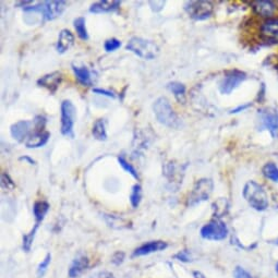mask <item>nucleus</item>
<instances>
[{"mask_svg":"<svg viewBox=\"0 0 278 278\" xmlns=\"http://www.w3.org/2000/svg\"><path fill=\"white\" fill-rule=\"evenodd\" d=\"M153 110L155 117L159 124L171 129H180L182 126V121L171 107L170 102L166 97H159L153 104Z\"/></svg>","mask_w":278,"mask_h":278,"instance_id":"1","label":"nucleus"},{"mask_svg":"<svg viewBox=\"0 0 278 278\" xmlns=\"http://www.w3.org/2000/svg\"><path fill=\"white\" fill-rule=\"evenodd\" d=\"M243 198L248 202L249 205L256 211L263 212L268 207V195L260 183L250 180L243 188Z\"/></svg>","mask_w":278,"mask_h":278,"instance_id":"2","label":"nucleus"},{"mask_svg":"<svg viewBox=\"0 0 278 278\" xmlns=\"http://www.w3.org/2000/svg\"><path fill=\"white\" fill-rule=\"evenodd\" d=\"M126 48L127 51L135 54L137 57L145 60L154 59L159 53V47L156 43L153 42V40L137 36L130 38Z\"/></svg>","mask_w":278,"mask_h":278,"instance_id":"3","label":"nucleus"},{"mask_svg":"<svg viewBox=\"0 0 278 278\" xmlns=\"http://www.w3.org/2000/svg\"><path fill=\"white\" fill-rule=\"evenodd\" d=\"M67 3L59 2H42L34 6L24 8V12H37L40 13L45 21H52L58 18L65 9Z\"/></svg>","mask_w":278,"mask_h":278,"instance_id":"4","label":"nucleus"},{"mask_svg":"<svg viewBox=\"0 0 278 278\" xmlns=\"http://www.w3.org/2000/svg\"><path fill=\"white\" fill-rule=\"evenodd\" d=\"M213 189H214V182L212 179L202 178L195 182L191 193L188 196L187 205L195 206L198 204L208 200Z\"/></svg>","mask_w":278,"mask_h":278,"instance_id":"5","label":"nucleus"},{"mask_svg":"<svg viewBox=\"0 0 278 278\" xmlns=\"http://www.w3.org/2000/svg\"><path fill=\"white\" fill-rule=\"evenodd\" d=\"M60 112H61V127H60L61 134L73 138L75 137L73 128H75L77 119V108L75 104L69 100L62 101L60 106Z\"/></svg>","mask_w":278,"mask_h":278,"instance_id":"6","label":"nucleus"},{"mask_svg":"<svg viewBox=\"0 0 278 278\" xmlns=\"http://www.w3.org/2000/svg\"><path fill=\"white\" fill-rule=\"evenodd\" d=\"M228 233L227 225L219 218L212 219L200 230L202 238L210 241H223L228 237Z\"/></svg>","mask_w":278,"mask_h":278,"instance_id":"7","label":"nucleus"},{"mask_svg":"<svg viewBox=\"0 0 278 278\" xmlns=\"http://www.w3.org/2000/svg\"><path fill=\"white\" fill-rule=\"evenodd\" d=\"M184 9L190 15V18L196 21H203L208 19L214 10L212 3L210 2H188L184 5Z\"/></svg>","mask_w":278,"mask_h":278,"instance_id":"8","label":"nucleus"},{"mask_svg":"<svg viewBox=\"0 0 278 278\" xmlns=\"http://www.w3.org/2000/svg\"><path fill=\"white\" fill-rule=\"evenodd\" d=\"M259 120L261 127L266 129L273 138L278 137V111L272 108L259 110Z\"/></svg>","mask_w":278,"mask_h":278,"instance_id":"9","label":"nucleus"},{"mask_svg":"<svg viewBox=\"0 0 278 278\" xmlns=\"http://www.w3.org/2000/svg\"><path fill=\"white\" fill-rule=\"evenodd\" d=\"M247 79V75L239 70H231L227 72L219 84V91L222 94L229 95L234 89L238 87Z\"/></svg>","mask_w":278,"mask_h":278,"instance_id":"10","label":"nucleus"},{"mask_svg":"<svg viewBox=\"0 0 278 278\" xmlns=\"http://www.w3.org/2000/svg\"><path fill=\"white\" fill-rule=\"evenodd\" d=\"M34 132V124L33 120H20L10 127L11 136L19 143L27 141L29 136Z\"/></svg>","mask_w":278,"mask_h":278,"instance_id":"11","label":"nucleus"},{"mask_svg":"<svg viewBox=\"0 0 278 278\" xmlns=\"http://www.w3.org/2000/svg\"><path fill=\"white\" fill-rule=\"evenodd\" d=\"M167 248H168V243L165 241H161V240L149 241L146 243H143L138 248H136L132 253V258L149 256V254H152V253H155V252L166 250Z\"/></svg>","mask_w":278,"mask_h":278,"instance_id":"12","label":"nucleus"},{"mask_svg":"<svg viewBox=\"0 0 278 278\" xmlns=\"http://www.w3.org/2000/svg\"><path fill=\"white\" fill-rule=\"evenodd\" d=\"M61 81H62L61 72L55 71L52 73H48V75H45L44 77L38 79L37 85L49 89V91H51L52 93H55L57 89H58Z\"/></svg>","mask_w":278,"mask_h":278,"instance_id":"13","label":"nucleus"},{"mask_svg":"<svg viewBox=\"0 0 278 278\" xmlns=\"http://www.w3.org/2000/svg\"><path fill=\"white\" fill-rule=\"evenodd\" d=\"M89 266V260L85 254H79L72 261L68 275L70 278H79Z\"/></svg>","mask_w":278,"mask_h":278,"instance_id":"14","label":"nucleus"},{"mask_svg":"<svg viewBox=\"0 0 278 278\" xmlns=\"http://www.w3.org/2000/svg\"><path fill=\"white\" fill-rule=\"evenodd\" d=\"M120 2L118 0H113V2H109V0H103V2H97L89 7V12L92 13H109L113 12L119 9Z\"/></svg>","mask_w":278,"mask_h":278,"instance_id":"15","label":"nucleus"},{"mask_svg":"<svg viewBox=\"0 0 278 278\" xmlns=\"http://www.w3.org/2000/svg\"><path fill=\"white\" fill-rule=\"evenodd\" d=\"M73 44H75V35L67 29L61 30L58 36V42H57L56 46L57 52L59 54H64L65 52L69 51Z\"/></svg>","mask_w":278,"mask_h":278,"instance_id":"16","label":"nucleus"},{"mask_svg":"<svg viewBox=\"0 0 278 278\" xmlns=\"http://www.w3.org/2000/svg\"><path fill=\"white\" fill-rule=\"evenodd\" d=\"M253 9L260 16L271 19V16L276 10V6L273 2H269V0H259V2L253 3Z\"/></svg>","mask_w":278,"mask_h":278,"instance_id":"17","label":"nucleus"},{"mask_svg":"<svg viewBox=\"0 0 278 278\" xmlns=\"http://www.w3.org/2000/svg\"><path fill=\"white\" fill-rule=\"evenodd\" d=\"M51 133L48 131H42V132H33L28 140L26 141V146L28 149H38L47 144Z\"/></svg>","mask_w":278,"mask_h":278,"instance_id":"18","label":"nucleus"},{"mask_svg":"<svg viewBox=\"0 0 278 278\" xmlns=\"http://www.w3.org/2000/svg\"><path fill=\"white\" fill-rule=\"evenodd\" d=\"M262 36L267 39L278 40V19L271 18L265 20L261 26Z\"/></svg>","mask_w":278,"mask_h":278,"instance_id":"19","label":"nucleus"},{"mask_svg":"<svg viewBox=\"0 0 278 278\" xmlns=\"http://www.w3.org/2000/svg\"><path fill=\"white\" fill-rule=\"evenodd\" d=\"M72 70L77 80L80 82L82 85L84 86H91L92 85V77L91 72L86 67H78L76 64H72Z\"/></svg>","mask_w":278,"mask_h":278,"instance_id":"20","label":"nucleus"},{"mask_svg":"<svg viewBox=\"0 0 278 278\" xmlns=\"http://www.w3.org/2000/svg\"><path fill=\"white\" fill-rule=\"evenodd\" d=\"M49 204L46 201H36L33 205V215L35 218V224H40L49 211Z\"/></svg>","mask_w":278,"mask_h":278,"instance_id":"21","label":"nucleus"},{"mask_svg":"<svg viewBox=\"0 0 278 278\" xmlns=\"http://www.w3.org/2000/svg\"><path fill=\"white\" fill-rule=\"evenodd\" d=\"M180 173H182L181 166L176 165L175 163H169L165 166V176L167 177V179L171 182H182V176Z\"/></svg>","mask_w":278,"mask_h":278,"instance_id":"22","label":"nucleus"},{"mask_svg":"<svg viewBox=\"0 0 278 278\" xmlns=\"http://www.w3.org/2000/svg\"><path fill=\"white\" fill-rule=\"evenodd\" d=\"M167 86L170 89V92L175 95L176 100L180 104L186 103V85L184 84L180 83V82H170Z\"/></svg>","mask_w":278,"mask_h":278,"instance_id":"23","label":"nucleus"},{"mask_svg":"<svg viewBox=\"0 0 278 278\" xmlns=\"http://www.w3.org/2000/svg\"><path fill=\"white\" fill-rule=\"evenodd\" d=\"M92 134L98 141L107 140V132H106L104 119H97L94 122L93 128H92Z\"/></svg>","mask_w":278,"mask_h":278,"instance_id":"24","label":"nucleus"},{"mask_svg":"<svg viewBox=\"0 0 278 278\" xmlns=\"http://www.w3.org/2000/svg\"><path fill=\"white\" fill-rule=\"evenodd\" d=\"M73 26H75V29L78 33V36L82 40H87L88 39V34L86 31V26H85V19L83 16H79L75 21H73Z\"/></svg>","mask_w":278,"mask_h":278,"instance_id":"25","label":"nucleus"},{"mask_svg":"<svg viewBox=\"0 0 278 278\" xmlns=\"http://www.w3.org/2000/svg\"><path fill=\"white\" fill-rule=\"evenodd\" d=\"M142 200V188L138 183H135L132 189H131L130 193V203L132 205L133 208H136L138 205H140Z\"/></svg>","mask_w":278,"mask_h":278,"instance_id":"26","label":"nucleus"},{"mask_svg":"<svg viewBox=\"0 0 278 278\" xmlns=\"http://www.w3.org/2000/svg\"><path fill=\"white\" fill-rule=\"evenodd\" d=\"M262 171H263V175L265 176V178L269 179L273 182H278V167L274 163L265 164Z\"/></svg>","mask_w":278,"mask_h":278,"instance_id":"27","label":"nucleus"},{"mask_svg":"<svg viewBox=\"0 0 278 278\" xmlns=\"http://www.w3.org/2000/svg\"><path fill=\"white\" fill-rule=\"evenodd\" d=\"M38 227H39V225L35 224L34 227L32 228V230L29 234L23 235V245H22V248H23V250L26 251V252H30L31 251L32 244H33V241H34V238H35V235H36V231H37Z\"/></svg>","mask_w":278,"mask_h":278,"instance_id":"28","label":"nucleus"},{"mask_svg":"<svg viewBox=\"0 0 278 278\" xmlns=\"http://www.w3.org/2000/svg\"><path fill=\"white\" fill-rule=\"evenodd\" d=\"M213 210H214V213L217 218L223 217L228 210L226 199L220 198L216 202H214V204H213Z\"/></svg>","mask_w":278,"mask_h":278,"instance_id":"29","label":"nucleus"},{"mask_svg":"<svg viewBox=\"0 0 278 278\" xmlns=\"http://www.w3.org/2000/svg\"><path fill=\"white\" fill-rule=\"evenodd\" d=\"M118 163L120 164V166L124 168V170L127 171V173H129L133 178L138 179V175H137V171L135 170V168L131 165L130 163H128V160L124 156H122V155L118 157Z\"/></svg>","mask_w":278,"mask_h":278,"instance_id":"30","label":"nucleus"},{"mask_svg":"<svg viewBox=\"0 0 278 278\" xmlns=\"http://www.w3.org/2000/svg\"><path fill=\"white\" fill-rule=\"evenodd\" d=\"M51 262H52V254H51V253H47L45 259L42 262H40L38 267H37V276L39 278H42L45 275V273L47 272V268H48L49 264H51Z\"/></svg>","mask_w":278,"mask_h":278,"instance_id":"31","label":"nucleus"},{"mask_svg":"<svg viewBox=\"0 0 278 278\" xmlns=\"http://www.w3.org/2000/svg\"><path fill=\"white\" fill-rule=\"evenodd\" d=\"M120 46H121V42L117 38H109L104 43V48L107 53L117 51L118 48H120Z\"/></svg>","mask_w":278,"mask_h":278,"instance_id":"32","label":"nucleus"},{"mask_svg":"<svg viewBox=\"0 0 278 278\" xmlns=\"http://www.w3.org/2000/svg\"><path fill=\"white\" fill-rule=\"evenodd\" d=\"M33 124H34V132H42V131H45L46 118L44 116H36L33 119Z\"/></svg>","mask_w":278,"mask_h":278,"instance_id":"33","label":"nucleus"},{"mask_svg":"<svg viewBox=\"0 0 278 278\" xmlns=\"http://www.w3.org/2000/svg\"><path fill=\"white\" fill-rule=\"evenodd\" d=\"M234 278H253V277L245 268L241 266H237L234 269Z\"/></svg>","mask_w":278,"mask_h":278,"instance_id":"34","label":"nucleus"},{"mask_svg":"<svg viewBox=\"0 0 278 278\" xmlns=\"http://www.w3.org/2000/svg\"><path fill=\"white\" fill-rule=\"evenodd\" d=\"M2 186L3 188H6V189H13V188L15 187L13 180L6 173L2 175Z\"/></svg>","mask_w":278,"mask_h":278,"instance_id":"35","label":"nucleus"},{"mask_svg":"<svg viewBox=\"0 0 278 278\" xmlns=\"http://www.w3.org/2000/svg\"><path fill=\"white\" fill-rule=\"evenodd\" d=\"M175 259L181 261V262H184V263H189V262H191V256H190V252L188 250H182V251H179L177 254L174 257Z\"/></svg>","mask_w":278,"mask_h":278,"instance_id":"36","label":"nucleus"},{"mask_svg":"<svg viewBox=\"0 0 278 278\" xmlns=\"http://www.w3.org/2000/svg\"><path fill=\"white\" fill-rule=\"evenodd\" d=\"M125 257L126 254L124 252H121V251H117L116 253H114V254L112 256V259H111V262L114 264V265H120L122 262H124L125 260Z\"/></svg>","mask_w":278,"mask_h":278,"instance_id":"37","label":"nucleus"},{"mask_svg":"<svg viewBox=\"0 0 278 278\" xmlns=\"http://www.w3.org/2000/svg\"><path fill=\"white\" fill-rule=\"evenodd\" d=\"M89 278H114V276L108 271H100L94 273Z\"/></svg>","mask_w":278,"mask_h":278,"instance_id":"38","label":"nucleus"},{"mask_svg":"<svg viewBox=\"0 0 278 278\" xmlns=\"http://www.w3.org/2000/svg\"><path fill=\"white\" fill-rule=\"evenodd\" d=\"M93 93L104 95V96H108V97H111V98L116 97V95H114L112 92L107 91V89H103V88H93Z\"/></svg>","mask_w":278,"mask_h":278,"instance_id":"39","label":"nucleus"},{"mask_svg":"<svg viewBox=\"0 0 278 278\" xmlns=\"http://www.w3.org/2000/svg\"><path fill=\"white\" fill-rule=\"evenodd\" d=\"M149 4H150L151 7L155 6L154 8H152V10H153V11H155V12H159V11L163 9V8H164V6H165L166 2H150Z\"/></svg>","mask_w":278,"mask_h":278,"instance_id":"40","label":"nucleus"},{"mask_svg":"<svg viewBox=\"0 0 278 278\" xmlns=\"http://www.w3.org/2000/svg\"><path fill=\"white\" fill-rule=\"evenodd\" d=\"M251 105H252V104H250V103H249V104H244V105H240V106H238V107H237V108L233 109V110L230 111V113H238V112H241V111H243V110H245V109H248Z\"/></svg>","mask_w":278,"mask_h":278,"instance_id":"41","label":"nucleus"},{"mask_svg":"<svg viewBox=\"0 0 278 278\" xmlns=\"http://www.w3.org/2000/svg\"><path fill=\"white\" fill-rule=\"evenodd\" d=\"M19 159L20 160H24V161H28L30 164V165H35V164H36V161L34 159H33V158H31L30 156H28V155H24V156H21Z\"/></svg>","mask_w":278,"mask_h":278,"instance_id":"42","label":"nucleus"},{"mask_svg":"<svg viewBox=\"0 0 278 278\" xmlns=\"http://www.w3.org/2000/svg\"><path fill=\"white\" fill-rule=\"evenodd\" d=\"M193 277L194 278H205V276H204L201 272H198V271L193 272Z\"/></svg>","mask_w":278,"mask_h":278,"instance_id":"43","label":"nucleus"},{"mask_svg":"<svg viewBox=\"0 0 278 278\" xmlns=\"http://www.w3.org/2000/svg\"><path fill=\"white\" fill-rule=\"evenodd\" d=\"M275 269H276V273H277V275H278V263L276 264V268H275Z\"/></svg>","mask_w":278,"mask_h":278,"instance_id":"44","label":"nucleus"},{"mask_svg":"<svg viewBox=\"0 0 278 278\" xmlns=\"http://www.w3.org/2000/svg\"><path fill=\"white\" fill-rule=\"evenodd\" d=\"M274 243H275V244H277V245H278V239H276V240H275V242H274Z\"/></svg>","mask_w":278,"mask_h":278,"instance_id":"45","label":"nucleus"}]
</instances>
